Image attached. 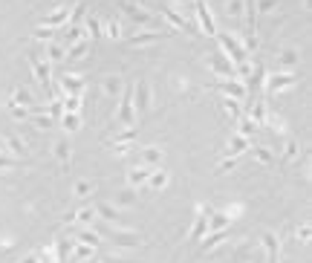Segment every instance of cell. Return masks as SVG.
Returning <instances> with one entry per match:
<instances>
[{
    "label": "cell",
    "mask_w": 312,
    "mask_h": 263,
    "mask_svg": "<svg viewBox=\"0 0 312 263\" xmlns=\"http://www.w3.org/2000/svg\"><path fill=\"white\" fill-rule=\"evenodd\" d=\"M72 220H78L81 226H90L96 220V209H81L78 214H72Z\"/></svg>",
    "instance_id": "obj_34"
},
{
    "label": "cell",
    "mask_w": 312,
    "mask_h": 263,
    "mask_svg": "<svg viewBox=\"0 0 312 263\" xmlns=\"http://www.w3.org/2000/svg\"><path fill=\"white\" fill-rule=\"evenodd\" d=\"M136 151H139V159H142L145 168H159V159H162L159 148H136Z\"/></svg>",
    "instance_id": "obj_14"
},
{
    "label": "cell",
    "mask_w": 312,
    "mask_h": 263,
    "mask_svg": "<svg viewBox=\"0 0 312 263\" xmlns=\"http://www.w3.org/2000/svg\"><path fill=\"white\" fill-rule=\"evenodd\" d=\"M225 237H229V231H214V235L208 237V240H203V252H211L214 246H220V243H225Z\"/></svg>",
    "instance_id": "obj_27"
},
{
    "label": "cell",
    "mask_w": 312,
    "mask_h": 263,
    "mask_svg": "<svg viewBox=\"0 0 312 263\" xmlns=\"http://www.w3.org/2000/svg\"><path fill=\"white\" fill-rule=\"evenodd\" d=\"M234 165H237V156H229L225 162H220V165H217V171H220V173H225L229 168H234Z\"/></svg>",
    "instance_id": "obj_50"
},
{
    "label": "cell",
    "mask_w": 312,
    "mask_h": 263,
    "mask_svg": "<svg viewBox=\"0 0 312 263\" xmlns=\"http://www.w3.org/2000/svg\"><path fill=\"white\" fill-rule=\"evenodd\" d=\"M223 107L229 110V113H232V119H234V122H237V119L243 116V110H240V101H237V99H223Z\"/></svg>",
    "instance_id": "obj_35"
},
{
    "label": "cell",
    "mask_w": 312,
    "mask_h": 263,
    "mask_svg": "<svg viewBox=\"0 0 312 263\" xmlns=\"http://www.w3.org/2000/svg\"><path fill=\"white\" fill-rule=\"evenodd\" d=\"M23 263H38V257H26V260H23Z\"/></svg>",
    "instance_id": "obj_54"
},
{
    "label": "cell",
    "mask_w": 312,
    "mask_h": 263,
    "mask_svg": "<svg viewBox=\"0 0 312 263\" xmlns=\"http://www.w3.org/2000/svg\"><path fill=\"white\" fill-rule=\"evenodd\" d=\"M168 32H139V35H130L127 38V44L130 46H151V44H156L159 38H165Z\"/></svg>",
    "instance_id": "obj_13"
},
{
    "label": "cell",
    "mask_w": 312,
    "mask_h": 263,
    "mask_svg": "<svg viewBox=\"0 0 312 263\" xmlns=\"http://www.w3.org/2000/svg\"><path fill=\"white\" fill-rule=\"evenodd\" d=\"M280 64H283V67H295V64H298V52H295V49H283V52H280Z\"/></svg>",
    "instance_id": "obj_40"
},
{
    "label": "cell",
    "mask_w": 312,
    "mask_h": 263,
    "mask_svg": "<svg viewBox=\"0 0 312 263\" xmlns=\"http://www.w3.org/2000/svg\"><path fill=\"white\" fill-rule=\"evenodd\" d=\"M52 148H55V156H58V162H61V165H70V145H67V139H58Z\"/></svg>",
    "instance_id": "obj_26"
},
{
    "label": "cell",
    "mask_w": 312,
    "mask_h": 263,
    "mask_svg": "<svg viewBox=\"0 0 312 263\" xmlns=\"http://www.w3.org/2000/svg\"><path fill=\"white\" fill-rule=\"evenodd\" d=\"M90 49V38H81L78 44H72V46H67V61H78L81 55Z\"/></svg>",
    "instance_id": "obj_18"
},
{
    "label": "cell",
    "mask_w": 312,
    "mask_h": 263,
    "mask_svg": "<svg viewBox=\"0 0 312 263\" xmlns=\"http://www.w3.org/2000/svg\"><path fill=\"white\" fill-rule=\"evenodd\" d=\"M0 154H6V139L0 136Z\"/></svg>",
    "instance_id": "obj_53"
},
{
    "label": "cell",
    "mask_w": 312,
    "mask_h": 263,
    "mask_svg": "<svg viewBox=\"0 0 312 263\" xmlns=\"http://www.w3.org/2000/svg\"><path fill=\"white\" fill-rule=\"evenodd\" d=\"M295 84H298V75L295 73H275L266 81V87H269V93L275 96V93H283V90H289V87H295Z\"/></svg>",
    "instance_id": "obj_7"
},
{
    "label": "cell",
    "mask_w": 312,
    "mask_h": 263,
    "mask_svg": "<svg viewBox=\"0 0 312 263\" xmlns=\"http://www.w3.org/2000/svg\"><path fill=\"white\" fill-rule=\"evenodd\" d=\"M107 263H130V260H107Z\"/></svg>",
    "instance_id": "obj_55"
},
{
    "label": "cell",
    "mask_w": 312,
    "mask_h": 263,
    "mask_svg": "<svg viewBox=\"0 0 312 263\" xmlns=\"http://www.w3.org/2000/svg\"><path fill=\"white\" fill-rule=\"evenodd\" d=\"M208 231V217H205L203 209H196V223L191 228V240H203V235Z\"/></svg>",
    "instance_id": "obj_17"
},
{
    "label": "cell",
    "mask_w": 312,
    "mask_h": 263,
    "mask_svg": "<svg viewBox=\"0 0 312 263\" xmlns=\"http://www.w3.org/2000/svg\"><path fill=\"white\" fill-rule=\"evenodd\" d=\"M104 93L116 99L119 93H122V75H107V78H104Z\"/></svg>",
    "instance_id": "obj_24"
},
{
    "label": "cell",
    "mask_w": 312,
    "mask_h": 263,
    "mask_svg": "<svg viewBox=\"0 0 312 263\" xmlns=\"http://www.w3.org/2000/svg\"><path fill=\"white\" fill-rule=\"evenodd\" d=\"M205 64H208V67H211L217 75H223V78H237V73H234V64L225 58L223 49H214V52H208Z\"/></svg>",
    "instance_id": "obj_3"
},
{
    "label": "cell",
    "mask_w": 312,
    "mask_h": 263,
    "mask_svg": "<svg viewBox=\"0 0 312 263\" xmlns=\"http://www.w3.org/2000/svg\"><path fill=\"white\" fill-rule=\"evenodd\" d=\"M153 168H145V165H136V168H130L127 171V182H130V188H139V185H145L148 182V177H151Z\"/></svg>",
    "instance_id": "obj_15"
},
{
    "label": "cell",
    "mask_w": 312,
    "mask_h": 263,
    "mask_svg": "<svg viewBox=\"0 0 312 263\" xmlns=\"http://www.w3.org/2000/svg\"><path fill=\"white\" fill-rule=\"evenodd\" d=\"M136 200V191L133 188H125V191H119V206H130V202Z\"/></svg>",
    "instance_id": "obj_43"
},
{
    "label": "cell",
    "mask_w": 312,
    "mask_h": 263,
    "mask_svg": "<svg viewBox=\"0 0 312 263\" xmlns=\"http://www.w3.org/2000/svg\"><path fill=\"white\" fill-rule=\"evenodd\" d=\"M107 35H110V38H119V35H122V26H119V20H110V23H107Z\"/></svg>",
    "instance_id": "obj_51"
},
{
    "label": "cell",
    "mask_w": 312,
    "mask_h": 263,
    "mask_svg": "<svg viewBox=\"0 0 312 263\" xmlns=\"http://www.w3.org/2000/svg\"><path fill=\"white\" fill-rule=\"evenodd\" d=\"M162 15L171 20V26H177V29H185L188 35H203L200 29H196V23H191V20H185L182 15H177V12H171V9H162Z\"/></svg>",
    "instance_id": "obj_11"
},
{
    "label": "cell",
    "mask_w": 312,
    "mask_h": 263,
    "mask_svg": "<svg viewBox=\"0 0 312 263\" xmlns=\"http://www.w3.org/2000/svg\"><path fill=\"white\" fill-rule=\"evenodd\" d=\"M61 127L67 130V133H75L81 127V119H78V113H64L61 116Z\"/></svg>",
    "instance_id": "obj_25"
},
{
    "label": "cell",
    "mask_w": 312,
    "mask_h": 263,
    "mask_svg": "<svg viewBox=\"0 0 312 263\" xmlns=\"http://www.w3.org/2000/svg\"><path fill=\"white\" fill-rule=\"evenodd\" d=\"M84 32H90V38H101V35H104V32H101V23H98V18H90Z\"/></svg>",
    "instance_id": "obj_39"
},
{
    "label": "cell",
    "mask_w": 312,
    "mask_h": 263,
    "mask_svg": "<svg viewBox=\"0 0 312 263\" xmlns=\"http://www.w3.org/2000/svg\"><path fill=\"white\" fill-rule=\"evenodd\" d=\"M46 58H49V64H58V61L67 58V49H64L61 44H52L49 49H46Z\"/></svg>",
    "instance_id": "obj_31"
},
{
    "label": "cell",
    "mask_w": 312,
    "mask_h": 263,
    "mask_svg": "<svg viewBox=\"0 0 312 263\" xmlns=\"http://www.w3.org/2000/svg\"><path fill=\"white\" fill-rule=\"evenodd\" d=\"M295 156H298V142H295V139H289V142L283 145V162H292Z\"/></svg>",
    "instance_id": "obj_38"
},
{
    "label": "cell",
    "mask_w": 312,
    "mask_h": 263,
    "mask_svg": "<svg viewBox=\"0 0 312 263\" xmlns=\"http://www.w3.org/2000/svg\"><path fill=\"white\" fill-rule=\"evenodd\" d=\"M64 32H67V35H64V41H61L64 49H67V46H72V44H78L81 38H87V32H84L81 26H70V29H64Z\"/></svg>",
    "instance_id": "obj_19"
},
{
    "label": "cell",
    "mask_w": 312,
    "mask_h": 263,
    "mask_svg": "<svg viewBox=\"0 0 312 263\" xmlns=\"http://www.w3.org/2000/svg\"><path fill=\"white\" fill-rule=\"evenodd\" d=\"M70 20V9H55V12H49L44 18V23L41 26H46V29H55V26H61V23H67Z\"/></svg>",
    "instance_id": "obj_16"
},
{
    "label": "cell",
    "mask_w": 312,
    "mask_h": 263,
    "mask_svg": "<svg viewBox=\"0 0 312 263\" xmlns=\"http://www.w3.org/2000/svg\"><path fill=\"white\" fill-rule=\"evenodd\" d=\"M96 217H101V220H119V217H122V211H119L116 206L98 202V206H96Z\"/></svg>",
    "instance_id": "obj_21"
},
{
    "label": "cell",
    "mask_w": 312,
    "mask_h": 263,
    "mask_svg": "<svg viewBox=\"0 0 312 263\" xmlns=\"http://www.w3.org/2000/svg\"><path fill=\"white\" fill-rule=\"evenodd\" d=\"M243 12V0H229L225 3V15H232V18H237Z\"/></svg>",
    "instance_id": "obj_42"
},
{
    "label": "cell",
    "mask_w": 312,
    "mask_h": 263,
    "mask_svg": "<svg viewBox=\"0 0 312 263\" xmlns=\"http://www.w3.org/2000/svg\"><path fill=\"white\" fill-rule=\"evenodd\" d=\"M72 194H75V197H90V194H93V182L78 180L75 182V188H72Z\"/></svg>",
    "instance_id": "obj_36"
},
{
    "label": "cell",
    "mask_w": 312,
    "mask_h": 263,
    "mask_svg": "<svg viewBox=\"0 0 312 263\" xmlns=\"http://www.w3.org/2000/svg\"><path fill=\"white\" fill-rule=\"evenodd\" d=\"M237 122H240V136H249V133H254V127H258L251 119H243V116L237 119Z\"/></svg>",
    "instance_id": "obj_44"
},
{
    "label": "cell",
    "mask_w": 312,
    "mask_h": 263,
    "mask_svg": "<svg viewBox=\"0 0 312 263\" xmlns=\"http://www.w3.org/2000/svg\"><path fill=\"white\" fill-rule=\"evenodd\" d=\"M211 90H220V93H225V99H237V101H243L246 99V90H243V81H237V78H229V81H211L208 84Z\"/></svg>",
    "instance_id": "obj_5"
},
{
    "label": "cell",
    "mask_w": 312,
    "mask_h": 263,
    "mask_svg": "<svg viewBox=\"0 0 312 263\" xmlns=\"http://www.w3.org/2000/svg\"><path fill=\"white\" fill-rule=\"evenodd\" d=\"M12 116L23 122V119H29V116H32V107H15V104H12Z\"/></svg>",
    "instance_id": "obj_47"
},
{
    "label": "cell",
    "mask_w": 312,
    "mask_h": 263,
    "mask_svg": "<svg viewBox=\"0 0 312 263\" xmlns=\"http://www.w3.org/2000/svg\"><path fill=\"white\" fill-rule=\"evenodd\" d=\"M260 243L266 249V263H280V240H277L272 231H263Z\"/></svg>",
    "instance_id": "obj_9"
},
{
    "label": "cell",
    "mask_w": 312,
    "mask_h": 263,
    "mask_svg": "<svg viewBox=\"0 0 312 263\" xmlns=\"http://www.w3.org/2000/svg\"><path fill=\"white\" fill-rule=\"evenodd\" d=\"M32 125H38V127H52L55 122H52V116H32Z\"/></svg>",
    "instance_id": "obj_48"
},
{
    "label": "cell",
    "mask_w": 312,
    "mask_h": 263,
    "mask_svg": "<svg viewBox=\"0 0 312 263\" xmlns=\"http://www.w3.org/2000/svg\"><path fill=\"white\" fill-rule=\"evenodd\" d=\"M84 9H87V0H78L75 9H70V26H78V20L84 18Z\"/></svg>",
    "instance_id": "obj_32"
},
{
    "label": "cell",
    "mask_w": 312,
    "mask_h": 263,
    "mask_svg": "<svg viewBox=\"0 0 312 263\" xmlns=\"http://www.w3.org/2000/svg\"><path fill=\"white\" fill-rule=\"evenodd\" d=\"M246 148H249V139H246V136H234L232 142H229V148H225V154L243 156V154H246Z\"/></svg>",
    "instance_id": "obj_22"
},
{
    "label": "cell",
    "mask_w": 312,
    "mask_h": 263,
    "mask_svg": "<svg viewBox=\"0 0 312 263\" xmlns=\"http://www.w3.org/2000/svg\"><path fill=\"white\" fill-rule=\"evenodd\" d=\"M29 67H32V73H35V78L41 84H44V90H46V96L55 101V87H52V70H49V64H41V58L38 55H29Z\"/></svg>",
    "instance_id": "obj_1"
},
{
    "label": "cell",
    "mask_w": 312,
    "mask_h": 263,
    "mask_svg": "<svg viewBox=\"0 0 312 263\" xmlns=\"http://www.w3.org/2000/svg\"><path fill=\"white\" fill-rule=\"evenodd\" d=\"M243 49H246V52H254V49H258V35H254V32H251V35H246V44H243Z\"/></svg>",
    "instance_id": "obj_49"
},
{
    "label": "cell",
    "mask_w": 312,
    "mask_h": 263,
    "mask_svg": "<svg viewBox=\"0 0 312 263\" xmlns=\"http://www.w3.org/2000/svg\"><path fill=\"white\" fill-rule=\"evenodd\" d=\"M251 122L254 125H266V107H263V101H251Z\"/></svg>",
    "instance_id": "obj_30"
},
{
    "label": "cell",
    "mask_w": 312,
    "mask_h": 263,
    "mask_svg": "<svg viewBox=\"0 0 312 263\" xmlns=\"http://www.w3.org/2000/svg\"><path fill=\"white\" fill-rule=\"evenodd\" d=\"M75 243H84V246H98V235H96V231H90V228H84V231H78V237H75Z\"/></svg>",
    "instance_id": "obj_33"
},
{
    "label": "cell",
    "mask_w": 312,
    "mask_h": 263,
    "mask_svg": "<svg viewBox=\"0 0 312 263\" xmlns=\"http://www.w3.org/2000/svg\"><path fill=\"white\" fill-rule=\"evenodd\" d=\"M61 90L67 93V96H81V93H84V78H81V75H72V73L61 75Z\"/></svg>",
    "instance_id": "obj_12"
},
{
    "label": "cell",
    "mask_w": 312,
    "mask_h": 263,
    "mask_svg": "<svg viewBox=\"0 0 312 263\" xmlns=\"http://www.w3.org/2000/svg\"><path fill=\"white\" fill-rule=\"evenodd\" d=\"M6 151H12L15 156H23V154H26V148H23V142H20V139H15V136H12V139H6Z\"/></svg>",
    "instance_id": "obj_37"
},
{
    "label": "cell",
    "mask_w": 312,
    "mask_h": 263,
    "mask_svg": "<svg viewBox=\"0 0 312 263\" xmlns=\"http://www.w3.org/2000/svg\"><path fill=\"white\" fill-rule=\"evenodd\" d=\"M225 226H229V214H220V211H217V214L208 217V228H211V231H223Z\"/></svg>",
    "instance_id": "obj_29"
},
{
    "label": "cell",
    "mask_w": 312,
    "mask_h": 263,
    "mask_svg": "<svg viewBox=\"0 0 312 263\" xmlns=\"http://www.w3.org/2000/svg\"><path fill=\"white\" fill-rule=\"evenodd\" d=\"M254 9L258 12H272V9H277V0H254Z\"/></svg>",
    "instance_id": "obj_45"
},
{
    "label": "cell",
    "mask_w": 312,
    "mask_h": 263,
    "mask_svg": "<svg viewBox=\"0 0 312 263\" xmlns=\"http://www.w3.org/2000/svg\"><path fill=\"white\" fill-rule=\"evenodd\" d=\"M52 32L55 29H46V26H38L35 32H32V38H38V41H49L52 38Z\"/></svg>",
    "instance_id": "obj_46"
},
{
    "label": "cell",
    "mask_w": 312,
    "mask_h": 263,
    "mask_svg": "<svg viewBox=\"0 0 312 263\" xmlns=\"http://www.w3.org/2000/svg\"><path fill=\"white\" fill-rule=\"evenodd\" d=\"M251 156H254L260 165H272L275 162V154H272L269 148H251Z\"/></svg>",
    "instance_id": "obj_28"
},
{
    "label": "cell",
    "mask_w": 312,
    "mask_h": 263,
    "mask_svg": "<svg viewBox=\"0 0 312 263\" xmlns=\"http://www.w3.org/2000/svg\"><path fill=\"white\" fill-rule=\"evenodd\" d=\"M194 9H196V18L203 23L205 35H217V26H214V18H211V12L205 6V0H194Z\"/></svg>",
    "instance_id": "obj_10"
},
{
    "label": "cell",
    "mask_w": 312,
    "mask_h": 263,
    "mask_svg": "<svg viewBox=\"0 0 312 263\" xmlns=\"http://www.w3.org/2000/svg\"><path fill=\"white\" fill-rule=\"evenodd\" d=\"M101 231L113 240V246H139L142 243V237L136 235V231H122V228H101Z\"/></svg>",
    "instance_id": "obj_8"
},
{
    "label": "cell",
    "mask_w": 312,
    "mask_h": 263,
    "mask_svg": "<svg viewBox=\"0 0 312 263\" xmlns=\"http://www.w3.org/2000/svg\"><path fill=\"white\" fill-rule=\"evenodd\" d=\"M145 185H151V188H165L168 185V173L165 171H159V168H153L151 171V177H148V182Z\"/></svg>",
    "instance_id": "obj_23"
},
{
    "label": "cell",
    "mask_w": 312,
    "mask_h": 263,
    "mask_svg": "<svg viewBox=\"0 0 312 263\" xmlns=\"http://www.w3.org/2000/svg\"><path fill=\"white\" fill-rule=\"evenodd\" d=\"M119 9L125 12V15L133 20V23H142V26H153V15H151V12H145L142 6H136V3H130V0H122V3H119Z\"/></svg>",
    "instance_id": "obj_4"
},
{
    "label": "cell",
    "mask_w": 312,
    "mask_h": 263,
    "mask_svg": "<svg viewBox=\"0 0 312 263\" xmlns=\"http://www.w3.org/2000/svg\"><path fill=\"white\" fill-rule=\"evenodd\" d=\"M18 156H6V154H0V171H9V168H18Z\"/></svg>",
    "instance_id": "obj_41"
},
{
    "label": "cell",
    "mask_w": 312,
    "mask_h": 263,
    "mask_svg": "<svg viewBox=\"0 0 312 263\" xmlns=\"http://www.w3.org/2000/svg\"><path fill=\"white\" fill-rule=\"evenodd\" d=\"M177 3H194V0H177Z\"/></svg>",
    "instance_id": "obj_56"
},
{
    "label": "cell",
    "mask_w": 312,
    "mask_h": 263,
    "mask_svg": "<svg viewBox=\"0 0 312 263\" xmlns=\"http://www.w3.org/2000/svg\"><path fill=\"white\" fill-rule=\"evenodd\" d=\"M12 101H15V107H32V104H35V99H32V93H29L26 87H18L15 96H12Z\"/></svg>",
    "instance_id": "obj_20"
},
{
    "label": "cell",
    "mask_w": 312,
    "mask_h": 263,
    "mask_svg": "<svg viewBox=\"0 0 312 263\" xmlns=\"http://www.w3.org/2000/svg\"><path fill=\"white\" fill-rule=\"evenodd\" d=\"M133 104H136V113H139V116H145V113H148V110H151V84L145 81H139L136 84V90H133Z\"/></svg>",
    "instance_id": "obj_6"
},
{
    "label": "cell",
    "mask_w": 312,
    "mask_h": 263,
    "mask_svg": "<svg viewBox=\"0 0 312 263\" xmlns=\"http://www.w3.org/2000/svg\"><path fill=\"white\" fill-rule=\"evenodd\" d=\"M119 125L125 127H136V113H133V87L122 90V101H119Z\"/></svg>",
    "instance_id": "obj_2"
},
{
    "label": "cell",
    "mask_w": 312,
    "mask_h": 263,
    "mask_svg": "<svg viewBox=\"0 0 312 263\" xmlns=\"http://www.w3.org/2000/svg\"><path fill=\"white\" fill-rule=\"evenodd\" d=\"M298 237H301L303 243H306V240H309V223H303V226L298 228Z\"/></svg>",
    "instance_id": "obj_52"
}]
</instances>
